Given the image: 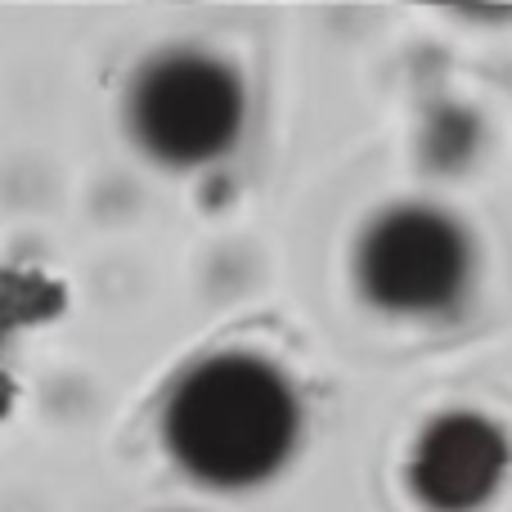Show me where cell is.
I'll return each instance as SVG.
<instances>
[{
  "label": "cell",
  "mask_w": 512,
  "mask_h": 512,
  "mask_svg": "<svg viewBox=\"0 0 512 512\" xmlns=\"http://www.w3.org/2000/svg\"><path fill=\"white\" fill-rule=\"evenodd\" d=\"M472 274L468 234L436 207H391L355 252L360 292L387 315H441Z\"/></svg>",
  "instance_id": "obj_3"
},
{
  "label": "cell",
  "mask_w": 512,
  "mask_h": 512,
  "mask_svg": "<svg viewBox=\"0 0 512 512\" xmlns=\"http://www.w3.org/2000/svg\"><path fill=\"white\" fill-rule=\"evenodd\" d=\"M508 472V436L481 414H441L414 445L409 486L432 512H472Z\"/></svg>",
  "instance_id": "obj_4"
},
{
  "label": "cell",
  "mask_w": 512,
  "mask_h": 512,
  "mask_svg": "<svg viewBox=\"0 0 512 512\" xmlns=\"http://www.w3.org/2000/svg\"><path fill=\"white\" fill-rule=\"evenodd\" d=\"M131 135L162 167H203L243 131V86L230 63L203 50H162L126 99Z\"/></svg>",
  "instance_id": "obj_2"
},
{
  "label": "cell",
  "mask_w": 512,
  "mask_h": 512,
  "mask_svg": "<svg viewBox=\"0 0 512 512\" xmlns=\"http://www.w3.org/2000/svg\"><path fill=\"white\" fill-rule=\"evenodd\" d=\"M301 432L292 382L261 355H212L171 387L162 436L194 481L216 490L261 486L288 463Z\"/></svg>",
  "instance_id": "obj_1"
}]
</instances>
